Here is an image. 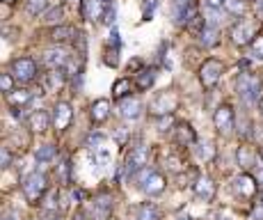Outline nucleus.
I'll list each match as a JSON object with an SVG mask.
<instances>
[{"label":"nucleus","instance_id":"obj_35","mask_svg":"<svg viewBox=\"0 0 263 220\" xmlns=\"http://www.w3.org/2000/svg\"><path fill=\"white\" fill-rule=\"evenodd\" d=\"M103 23L105 25H114V19H117V7H114V3H108V5L103 7Z\"/></svg>","mask_w":263,"mask_h":220},{"label":"nucleus","instance_id":"obj_32","mask_svg":"<svg viewBox=\"0 0 263 220\" xmlns=\"http://www.w3.org/2000/svg\"><path fill=\"white\" fill-rule=\"evenodd\" d=\"M62 19H64V7H53L50 12H46V23L48 25H55V23H62Z\"/></svg>","mask_w":263,"mask_h":220},{"label":"nucleus","instance_id":"obj_18","mask_svg":"<svg viewBox=\"0 0 263 220\" xmlns=\"http://www.w3.org/2000/svg\"><path fill=\"white\" fill-rule=\"evenodd\" d=\"M67 60H69V53L60 46H55V48H48L44 53V65L50 67V69H57V67H64Z\"/></svg>","mask_w":263,"mask_h":220},{"label":"nucleus","instance_id":"obj_46","mask_svg":"<svg viewBox=\"0 0 263 220\" xmlns=\"http://www.w3.org/2000/svg\"><path fill=\"white\" fill-rule=\"evenodd\" d=\"M169 124H172V117H169V115H165L163 120H160V124H158V126H160L158 131H167V126H169Z\"/></svg>","mask_w":263,"mask_h":220},{"label":"nucleus","instance_id":"obj_57","mask_svg":"<svg viewBox=\"0 0 263 220\" xmlns=\"http://www.w3.org/2000/svg\"><path fill=\"white\" fill-rule=\"evenodd\" d=\"M261 154H263V151H261Z\"/></svg>","mask_w":263,"mask_h":220},{"label":"nucleus","instance_id":"obj_2","mask_svg":"<svg viewBox=\"0 0 263 220\" xmlns=\"http://www.w3.org/2000/svg\"><path fill=\"white\" fill-rule=\"evenodd\" d=\"M48 190V179H46L44 172H32L23 179V197L30 204H39L41 197L46 195Z\"/></svg>","mask_w":263,"mask_h":220},{"label":"nucleus","instance_id":"obj_44","mask_svg":"<svg viewBox=\"0 0 263 220\" xmlns=\"http://www.w3.org/2000/svg\"><path fill=\"white\" fill-rule=\"evenodd\" d=\"M252 218L254 220H263V204H261V202H258V204L252 209Z\"/></svg>","mask_w":263,"mask_h":220},{"label":"nucleus","instance_id":"obj_9","mask_svg":"<svg viewBox=\"0 0 263 220\" xmlns=\"http://www.w3.org/2000/svg\"><path fill=\"white\" fill-rule=\"evenodd\" d=\"M213 124H215V129H218L222 135H229V133H231L233 126H236V115H233V108H231V105H220V108L215 110Z\"/></svg>","mask_w":263,"mask_h":220},{"label":"nucleus","instance_id":"obj_27","mask_svg":"<svg viewBox=\"0 0 263 220\" xmlns=\"http://www.w3.org/2000/svg\"><path fill=\"white\" fill-rule=\"evenodd\" d=\"M199 44L206 46V48L218 44V28H209V25H206V28L199 32Z\"/></svg>","mask_w":263,"mask_h":220},{"label":"nucleus","instance_id":"obj_41","mask_svg":"<svg viewBox=\"0 0 263 220\" xmlns=\"http://www.w3.org/2000/svg\"><path fill=\"white\" fill-rule=\"evenodd\" d=\"M7 19H12V5L0 0V21H7Z\"/></svg>","mask_w":263,"mask_h":220},{"label":"nucleus","instance_id":"obj_6","mask_svg":"<svg viewBox=\"0 0 263 220\" xmlns=\"http://www.w3.org/2000/svg\"><path fill=\"white\" fill-rule=\"evenodd\" d=\"M224 74V65L220 60H206L202 65V69H199V80H202V85L206 87V90H211V87L218 85V80L222 78Z\"/></svg>","mask_w":263,"mask_h":220},{"label":"nucleus","instance_id":"obj_19","mask_svg":"<svg viewBox=\"0 0 263 220\" xmlns=\"http://www.w3.org/2000/svg\"><path fill=\"white\" fill-rule=\"evenodd\" d=\"M133 220H160V209L154 202H142L133 209Z\"/></svg>","mask_w":263,"mask_h":220},{"label":"nucleus","instance_id":"obj_21","mask_svg":"<svg viewBox=\"0 0 263 220\" xmlns=\"http://www.w3.org/2000/svg\"><path fill=\"white\" fill-rule=\"evenodd\" d=\"M50 124V115L46 113V110H35L30 117H28V126H30L32 131H46Z\"/></svg>","mask_w":263,"mask_h":220},{"label":"nucleus","instance_id":"obj_45","mask_svg":"<svg viewBox=\"0 0 263 220\" xmlns=\"http://www.w3.org/2000/svg\"><path fill=\"white\" fill-rule=\"evenodd\" d=\"M252 5H254V10H256L258 19H263V0H252Z\"/></svg>","mask_w":263,"mask_h":220},{"label":"nucleus","instance_id":"obj_38","mask_svg":"<svg viewBox=\"0 0 263 220\" xmlns=\"http://www.w3.org/2000/svg\"><path fill=\"white\" fill-rule=\"evenodd\" d=\"M103 140H105L103 133H90L87 135V140H85V145L92 147V149H99V147L103 145Z\"/></svg>","mask_w":263,"mask_h":220},{"label":"nucleus","instance_id":"obj_54","mask_svg":"<svg viewBox=\"0 0 263 220\" xmlns=\"http://www.w3.org/2000/svg\"><path fill=\"white\" fill-rule=\"evenodd\" d=\"M261 204H263V193H261Z\"/></svg>","mask_w":263,"mask_h":220},{"label":"nucleus","instance_id":"obj_7","mask_svg":"<svg viewBox=\"0 0 263 220\" xmlns=\"http://www.w3.org/2000/svg\"><path fill=\"white\" fill-rule=\"evenodd\" d=\"M12 78L19 83H30L37 78V65L30 58H19L12 62Z\"/></svg>","mask_w":263,"mask_h":220},{"label":"nucleus","instance_id":"obj_31","mask_svg":"<svg viewBox=\"0 0 263 220\" xmlns=\"http://www.w3.org/2000/svg\"><path fill=\"white\" fill-rule=\"evenodd\" d=\"M10 103L12 105H23V103H28V101L32 99V92L30 90H21V92H10Z\"/></svg>","mask_w":263,"mask_h":220},{"label":"nucleus","instance_id":"obj_43","mask_svg":"<svg viewBox=\"0 0 263 220\" xmlns=\"http://www.w3.org/2000/svg\"><path fill=\"white\" fill-rule=\"evenodd\" d=\"M110 46L112 48H119V30L112 25V30H110Z\"/></svg>","mask_w":263,"mask_h":220},{"label":"nucleus","instance_id":"obj_8","mask_svg":"<svg viewBox=\"0 0 263 220\" xmlns=\"http://www.w3.org/2000/svg\"><path fill=\"white\" fill-rule=\"evenodd\" d=\"M149 110H151V115H156V117L172 115V110H176V96L172 92H160L149 103Z\"/></svg>","mask_w":263,"mask_h":220},{"label":"nucleus","instance_id":"obj_34","mask_svg":"<svg viewBox=\"0 0 263 220\" xmlns=\"http://www.w3.org/2000/svg\"><path fill=\"white\" fill-rule=\"evenodd\" d=\"M57 177H60L62 184H69V179H71V160L69 158H64L57 165Z\"/></svg>","mask_w":263,"mask_h":220},{"label":"nucleus","instance_id":"obj_15","mask_svg":"<svg viewBox=\"0 0 263 220\" xmlns=\"http://www.w3.org/2000/svg\"><path fill=\"white\" fill-rule=\"evenodd\" d=\"M174 142L179 147H190L197 142V135H194V129L190 124H185V122H181V124L174 126Z\"/></svg>","mask_w":263,"mask_h":220},{"label":"nucleus","instance_id":"obj_33","mask_svg":"<svg viewBox=\"0 0 263 220\" xmlns=\"http://www.w3.org/2000/svg\"><path fill=\"white\" fill-rule=\"evenodd\" d=\"M48 10V0H28V12L32 16H39Z\"/></svg>","mask_w":263,"mask_h":220},{"label":"nucleus","instance_id":"obj_3","mask_svg":"<svg viewBox=\"0 0 263 220\" xmlns=\"http://www.w3.org/2000/svg\"><path fill=\"white\" fill-rule=\"evenodd\" d=\"M258 35V23L254 19H243L240 16L236 23L231 25V41L236 46H247L256 39Z\"/></svg>","mask_w":263,"mask_h":220},{"label":"nucleus","instance_id":"obj_22","mask_svg":"<svg viewBox=\"0 0 263 220\" xmlns=\"http://www.w3.org/2000/svg\"><path fill=\"white\" fill-rule=\"evenodd\" d=\"M238 165L243 168V170H249V168H256V151L252 149V147H247V145H243V147H238Z\"/></svg>","mask_w":263,"mask_h":220},{"label":"nucleus","instance_id":"obj_39","mask_svg":"<svg viewBox=\"0 0 263 220\" xmlns=\"http://www.w3.org/2000/svg\"><path fill=\"white\" fill-rule=\"evenodd\" d=\"M249 50H252V55L256 60H263V37H256V39L249 44Z\"/></svg>","mask_w":263,"mask_h":220},{"label":"nucleus","instance_id":"obj_40","mask_svg":"<svg viewBox=\"0 0 263 220\" xmlns=\"http://www.w3.org/2000/svg\"><path fill=\"white\" fill-rule=\"evenodd\" d=\"M165 163H167V168H169L172 172H181V170H183V163H181V158L167 156V160H165Z\"/></svg>","mask_w":263,"mask_h":220},{"label":"nucleus","instance_id":"obj_13","mask_svg":"<svg viewBox=\"0 0 263 220\" xmlns=\"http://www.w3.org/2000/svg\"><path fill=\"white\" fill-rule=\"evenodd\" d=\"M194 12L197 10H194L192 0H174L172 3V16H174V23L176 25H183Z\"/></svg>","mask_w":263,"mask_h":220},{"label":"nucleus","instance_id":"obj_36","mask_svg":"<svg viewBox=\"0 0 263 220\" xmlns=\"http://www.w3.org/2000/svg\"><path fill=\"white\" fill-rule=\"evenodd\" d=\"M0 92H5V94L14 92V78H12V74H0Z\"/></svg>","mask_w":263,"mask_h":220},{"label":"nucleus","instance_id":"obj_12","mask_svg":"<svg viewBox=\"0 0 263 220\" xmlns=\"http://www.w3.org/2000/svg\"><path fill=\"white\" fill-rule=\"evenodd\" d=\"M142 101L138 99V96H124V99L119 101V115L124 117V120H138L140 115H142Z\"/></svg>","mask_w":263,"mask_h":220},{"label":"nucleus","instance_id":"obj_10","mask_svg":"<svg viewBox=\"0 0 263 220\" xmlns=\"http://www.w3.org/2000/svg\"><path fill=\"white\" fill-rule=\"evenodd\" d=\"M74 120V110H71L69 101H57L53 108V126L55 131H64Z\"/></svg>","mask_w":263,"mask_h":220},{"label":"nucleus","instance_id":"obj_23","mask_svg":"<svg viewBox=\"0 0 263 220\" xmlns=\"http://www.w3.org/2000/svg\"><path fill=\"white\" fill-rule=\"evenodd\" d=\"M76 35H78V32H76L71 25H57V28H53V30H50V39H53L55 44L69 41V39H74Z\"/></svg>","mask_w":263,"mask_h":220},{"label":"nucleus","instance_id":"obj_28","mask_svg":"<svg viewBox=\"0 0 263 220\" xmlns=\"http://www.w3.org/2000/svg\"><path fill=\"white\" fill-rule=\"evenodd\" d=\"M55 154H57V149L53 145H41V147H37L35 158H37V163H50L55 158Z\"/></svg>","mask_w":263,"mask_h":220},{"label":"nucleus","instance_id":"obj_20","mask_svg":"<svg viewBox=\"0 0 263 220\" xmlns=\"http://www.w3.org/2000/svg\"><path fill=\"white\" fill-rule=\"evenodd\" d=\"M90 115H92V122H94V124H103V122L110 117V101L108 99L94 101V103H92Z\"/></svg>","mask_w":263,"mask_h":220},{"label":"nucleus","instance_id":"obj_48","mask_svg":"<svg viewBox=\"0 0 263 220\" xmlns=\"http://www.w3.org/2000/svg\"><path fill=\"white\" fill-rule=\"evenodd\" d=\"M44 220H64V218H62V213H57V211H48Z\"/></svg>","mask_w":263,"mask_h":220},{"label":"nucleus","instance_id":"obj_47","mask_svg":"<svg viewBox=\"0 0 263 220\" xmlns=\"http://www.w3.org/2000/svg\"><path fill=\"white\" fill-rule=\"evenodd\" d=\"M224 5V0H206V7H213V10H220Z\"/></svg>","mask_w":263,"mask_h":220},{"label":"nucleus","instance_id":"obj_29","mask_svg":"<svg viewBox=\"0 0 263 220\" xmlns=\"http://www.w3.org/2000/svg\"><path fill=\"white\" fill-rule=\"evenodd\" d=\"M128 92H130V78H119L117 83H114L112 96H114L117 101H121L124 96H128Z\"/></svg>","mask_w":263,"mask_h":220},{"label":"nucleus","instance_id":"obj_52","mask_svg":"<svg viewBox=\"0 0 263 220\" xmlns=\"http://www.w3.org/2000/svg\"><path fill=\"white\" fill-rule=\"evenodd\" d=\"M3 3H10V5H12V3H14V0H3Z\"/></svg>","mask_w":263,"mask_h":220},{"label":"nucleus","instance_id":"obj_17","mask_svg":"<svg viewBox=\"0 0 263 220\" xmlns=\"http://www.w3.org/2000/svg\"><path fill=\"white\" fill-rule=\"evenodd\" d=\"M112 195L110 193H99V195L94 197V218L96 220H105L110 213H112Z\"/></svg>","mask_w":263,"mask_h":220},{"label":"nucleus","instance_id":"obj_50","mask_svg":"<svg viewBox=\"0 0 263 220\" xmlns=\"http://www.w3.org/2000/svg\"><path fill=\"white\" fill-rule=\"evenodd\" d=\"M3 220H21V215L16 213V211H10L7 215H3Z\"/></svg>","mask_w":263,"mask_h":220},{"label":"nucleus","instance_id":"obj_49","mask_svg":"<svg viewBox=\"0 0 263 220\" xmlns=\"http://www.w3.org/2000/svg\"><path fill=\"white\" fill-rule=\"evenodd\" d=\"M254 179H256V184L263 186V165H258L256 168V177H254Z\"/></svg>","mask_w":263,"mask_h":220},{"label":"nucleus","instance_id":"obj_1","mask_svg":"<svg viewBox=\"0 0 263 220\" xmlns=\"http://www.w3.org/2000/svg\"><path fill=\"white\" fill-rule=\"evenodd\" d=\"M236 92L243 99L245 105H254L263 94V83L258 76L249 74V71H243V74L236 78Z\"/></svg>","mask_w":263,"mask_h":220},{"label":"nucleus","instance_id":"obj_51","mask_svg":"<svg viewBox=\"0 0 263 220\" xmlns=\"http://www.w3.org/2000/svg\"><path fill=\"white\" fill-rule=\"evenodd\" d=\"M74 220H90V218H87V215H85V213H83V211H80V213H78V215H76V218H74Z\"/></svg>","mask_w":263,"mask_h":220},{"label":"nucleus","instance_id":"obj_5","mask_svg":"<svg viewBox=\"0 0 263 220\" xmlns=\"http://www.w3.org/2000/svg\"><path fill=\"white\" fill-rule=\"evenodd\" d=\"M147 160H149V147L147 145H135L130 147V151L126 154V160H124V172L126 177H135L142 168H147Z\"/></svg>","mask_w":263,"mask_h":220},{"label":"nucleus","instance_id":"obj_14","mask_svg":"<svg viewBox=\"0 0 263 220\" xmlns=\"http://www.w3.org/2000/svg\"><path fill=\"white\" fill-rule=\"evenodd\" d=\"M67 83V74L64 67H57V69H50L48 74H44V87L46 92H60Z\"/></svg>","mask_w":263,"mask_h":220},{"label":"nucleus","instance_id":"obj_26","mask_svg":"<svg viewBox=\"0 0 263 220\" xmlns=\"http://www.w3.org/2000/svg\"><path fill=\"white\" fill-rule=\"evenodd\" d=\"M194 156L199 160H211L215 156V147L211 145L209 140H202V142H194Z\"/></svg>","mask_w":263,"mask_h":220},{"label":"nucleus","instance_id":"obj_53","mask_svg":"<svg viewBox=\"0 0 263 220\" xmlns=\"http://www.w3.org/2000/svg\"><path fill=\"white\" fill-rule=\"evenodd\" d=\"M179 220H192V218H179Z\"/></svg>","mask_w":263,"mask_h":220},{"label":"nucleus","instance_id":"obj_42","mask_svg":"<svg viewBox=\"0 0 263 220\" xmlns=\"http://www.w3.org/2000/svg\"><path fill=\"white\" fill-rule=\"evenodd\" d=\"M117 53H119V48H112V50H108V53H105V55H108V58H105V62H108L110 67H117V62H119V60H117Z\"/></svg>","mask_w":263,"mask_h":220},{"label":"nucleus","instance_id":"obj_30","mask_svg":"<svg viewBox=\"0 0 263 220\" xmlns=\"http://www.w3.org/2000/svg\"><path fill=\"white\" fill-rule=\"evenodd\" d=\"M224 7H227L229 14L243 16L245 10H247V3H245V0H224Z\"/></svg>","mask_w":263,"mask_h":220},{"label":"nucleus","instance_id":"obj_25","mask_svg":"<svg viewBox=\"0 0 263 220\" xmlns=\"http://www.w3.org/2000/svg\"><path fill=\"white\" fill-rule=\"evenodd\" d=\"M135 83H138V90H149L156 83V69H140Z\"/></svg>","mask_w":263,"mask_h":220},{"label":"nucleus","instance_id":"obj_56","mask_svg":"<svg viewBox=\"0 0 263 220\" xmlns=\"http://www.w3.org/2000/svg\"><path fill=\"white\" fill-rule=\"evenodd\" d=\"M101 3H105V0H101Z\"/></svg>","mask_w":263,"mask_h":220},{"label":"nucleus","instance_id":"obj_4","mask_svg":"<svg viewBox=\"0 0 263 220\" xmlns=\"http://www.w3.org/2000/svg\"><path fill=\"white\" fill-rule=\"evenodd\" d=\"M138 186L147 195H160L165 190V186H167V181H165V177L160 172L151 170V168H142L138 172Z\"/></svg>","mask_w":263,"mask_h":220},{"label":"nucleus","instance_id":"obj_55","mask_svg":"<svg viewBox=\"0 0 263 220\" xmlns=\"http://www.w3.org/2000/svg\"><path fill=\"white\" fill-rule=\"evenodd\" d=\"M261 110H263V103H261Z\"/></svg>","mask_w":263,"mask_h":220},{"label":"nucleus","instance_id":"obj_16","mask_svg":"<svg viewBox=\"0 0 263 220\" xmlns=\"http://www.w3.org/2000/svg\"><path fill=\"white\" fill-rule=\"evenodd\" d=\"M192 188H194V195H197L199 200H204V202H211L213 200V195H215V184H213V179L206 177V175L197 177V181H194Z\"/></svg>","mask_w":263,"mask_h":220},{"label":"nucleus","instance_id":"obj_37","mask_svg":"<svg viewBox=\"0 0 263 220\" xmlns=\"http://www.w3.org/2000/svg\"><path fill=\"white\" fill-rule=\"evenodd\" d=\"M10 165H12V151H10V147L0 145V170H7Z\"/></svg>","mask_w":263,"mask_h":220},{"label":"nucleus","instance_id":"obj_24","mask_svg":"<svg viewBox=\"0 0 263 220\" xmlns=\"http://www.w3.org/2000/svg\"><path fill=\"white\" fill-rule=\"evenodd\" d=\"M103 14V3L101 0H85V10H83V16L87 21H94Z\"/></svg>","mask_w":263,"mask_h":220},{"label":"nucleus","instance_id":"obj_11","mask_svg":"<svg viewBox=\"0 0 263 220\" xmlns=\"http://www.w3.org/2000/svg\"><path fill=\"white\" fill-rule=\"evenodd\" d=\"M231 188L238 197H243V200H252V197L256 195V179L249 177V175H240V177L233 179Z\"/></svg>","mask_w":263,"mask_h":220}]
</instances>
